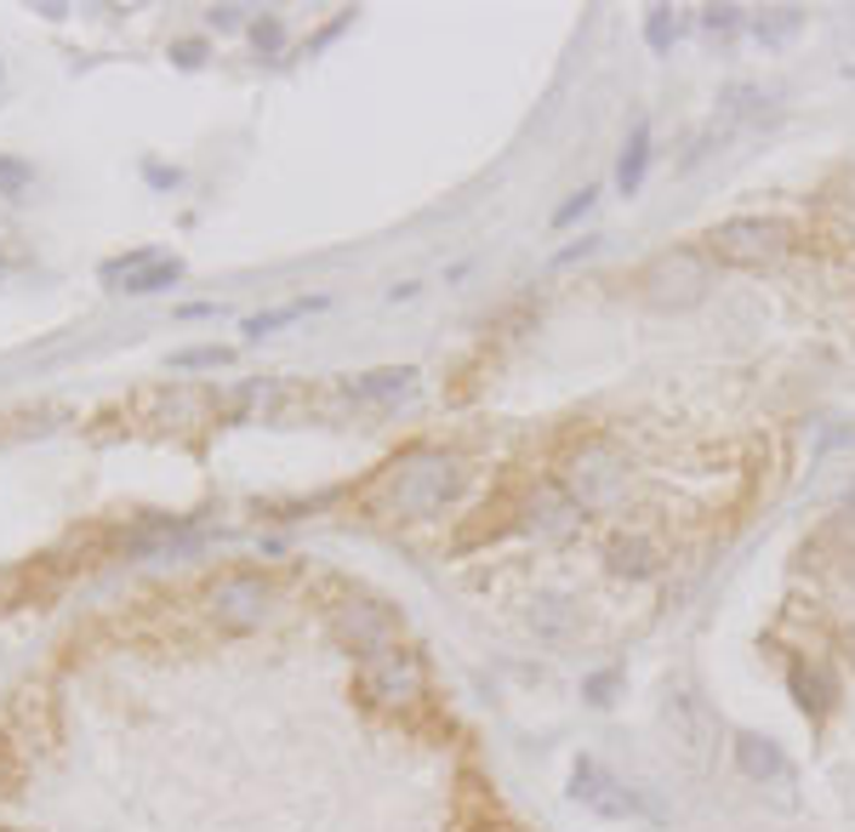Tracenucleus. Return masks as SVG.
Returning a JSON list of instances; mask_svg holds the SVG:
<instances>
[{"instance_id": "obj_5", "label": "nucleus", "mask_w": 855, "mask_h": 832, "mask_svg": "<svg viewBox=\"0 0 855 832\" xmlns=\"http://www.w3.org/2000/svg\"><path fill=\"white\" fill-rule=\"evenodd\" d=\"M645 297L650 302H662V309H690V302L708 291V257H701V251H690V245H673V251H662L657 263L645 268Z\"/></svg>"}, {"instance_id": "obj_18", "label": "nucleus", "mask_w": 855, "mask_h": 832, "mask_svg": "<svg viewBox=\"0 0 855 832\" xmlns=\"http://www.w3.org/2000/svg\"><path fill=\"white\" fill-rule=\"evenodd\" d=\"M645 40H650V52H673V40H678V12L657 7L645 23Z\"/></svg>"}, {"instance_id": "obj_26", "label": "nucleus", "mask_w": 855, "mask_h": 832, "mask_svg": "<svg viewBox=\"0 0 855 832\" xmlns=\"http://www.w3.org/2000/svg\"><path fill=\"white\" fill-rule=\"evenodd\" d=\"M212 23H217V29H234V23H240V7H217Z\"/></svg>"}, {"instance_id": "obj_20", "label": "nucleus", "mask_w": 855, "mask_h": 832, "mask_svg": "<svg viewBox=\"0 0 855 832\" xmlns=\"http://www.w3.org/2000/svg\"><path fill=\"white\" fill-rule=\"evenodd\" d=\"M593 200H599V189H582V194H570V200H565V206H559V212H553V222H559V229H570V222H576V217H582V212L593 206Z\"/></svg>"}, {"instance_id": "obj_15", "label": "nucleus", "mask_w": 855, "mask_h": 832, "mask_svg": "<svg viewBox=\"0 0 855 832\" xmlns=\"http://www.w3.org/2000/svg\"><path fill=\"white\" fill-rule=\"evenodd\" d=\"M309 309H325V297H303V302H291V309H274V314H251V319H245V337H268V331H280V325H291L297 314H309Z\"/></svg>"}, {"instance_id": "obj_19", "label": "nucleus", "mask_w": 855, "mask_h": 832, "mask_svg": "<svg viewBox=\"0 0 855 832\" xmlns=\"http://www.w3.org/2000/svg\"><path fill=\"white\" fill-rule=\"evenodd\" d=\"M251 46L274 58V52H280V46H286V23L274 17V12H268V17H251Z\"/></svg>"}, {"instance_id": "obj_12", "label": "nucleus", "mask_w": 855, "mask_h": 832, "mask_svg": "<svg viewBox=\"0 0 855 832\" xmlns=\"http://www.w3.org/2000/svg\"><path fill=\"white\" fill-rule=\"evenodd\" d=\"M605 559H611V570H616V576H657L662 553H657V542H650V536H639V531H634V536H616Z\"/></svg>"}, {"instance_id": "obj_23", "label": "nucleus", "mask_w": 855, "mask_h": 832, "mask_svg": "<svg viewBox=\"0 0 855 832\" xmlns=\"http://www.w3.org/2000/svg\"><path fill=\"white\" fill-rule=\"evenodd\" d=\"M611 696H616V673H593V678H588V701H599V708H605Z\"/></svg>"}, {"instance_id": "obj_7", "label": "nucleus", "mask_w": 855, "mask_h": 832, "mask_svg": "<svg viewBox=\"0 0 855 832\" xmlns=\"http://www.w3.org/2000/svg\"><path fill=\"white\" fill-rule=\"evenodd\" d=\"M212 616L222 627H257L268 616V582L263 576H222L212 588Z\"/></svg>"}, {"instance_id": "obj_14", "label": "nucleus", "mask_w": 855, "mask_h": 832, "mask_svg": "<svg viewBox=\"0 0 855 832\" xmlns=\"http://www.w3.org/2000/svg\"><path fill=\"white\" fill-rule=\"evenodd\" d=\"M531 627H537V634H547V639H570L576 634V604L570 599H537Z\"/></svg>"}, {"instance_id": "obj_4", "label": "nucleus", "mask_w": 855, "mask_h": 832, "mask_svg": "<svg viewBox=\"0 0 855 832\" xmlns=\"http://www.w3.org/2000/svg\"><path fill=\"white\" fill-rule=\"evenodd\" d=\"M708 251L719 263H782L793 251L787 217H724L708 234Z\"/></svg>"}, {"instance_id": "obj_21", "label": "nucleus", "mask_w": 855, "mask_h": 832, "mask_svg": "<svg viewBox=\"0 0 855 832\" xmlns=\"http://www.w3.org/2000/svg\"><path fill=\"white\" fill-rule=\"evenodd\" d=\"M171 365H178V371H194V365H229V348H194V354H178Z\"/></svg>"}, {"instance_id": "obj_6", "label": "nucleus", "mask_w": 855, "mask_h": 832, "mask_svg": "<svg viewBox=\"0 0 855 832\" xmlns=\"http://www.w3.org/2000/svg\"><path fill=\"white\" fill-rule=\"evenodd\" d=\"M332 627H337V639L348 644L365 662V655H376V650H394L399 644V611H388L383 599H348V604H337L332 611Z\"/></svg>"}, {"instance_id": "obj_27", "label": "nucleus", "mask_w": 855, "mask_h": 832, "mask_svg": "<svg viewBox=\"0 0 855 832\" xmlns=\"http://www.w3.org/2000/svg\"><path fill=\"white\" fill-rule=\"evenodd\" d=\"M7 781H12V775H7V764H0V793H7Z\"/></svg>"}, {"instance_id": "obj_22", "label": "nucleus", "mask_w": 855, "mask_h": 832, "mask_svg": "<svg viewBox=\"0 0 855 832\" xmlns=\"http://www.w3.org/2000/svg\"><path fill=\"white\" fill-rule=\"evenodd\" d=\"M23 183H29V166H23V160H0V194H17Z\"/></svg>"}, {"instance_id": "obj_2", "label": "nucleus", "mask_w": 855, "mask_h": 832, "mask_svg": "<svg viewBox=\"0 0 855 832\" xmlns=\"http://www.w3.org/2000/svg\"><path fill=\"white\" fill-rule=\"evenodd\" d=\"M559 491L570 496L576 514H611L627 496V457L611 439H582L559 468Z\"/></svg>"}, {"instance_id": "obj_17", "label": "nucleus", "mask_w": 855, "mask_h": 832, "mask_svg": "<svg viewBox=\"0 0 855 832\" xmlns=\"http://www.w3.org/2000/svg\"><path fill=\"white\" fill-rule=\"evenodd\" d=\"M178 274H183V263H148L143 274H132V280H125V297H148V291H166V286H178Z\"/></svg>"}, {"instance_id": "obj_8", "label": "nucleus", "mask_w": 855, "mask_h": 832, "mask_svg": "<svg viewBox=\"0 0 855 832\" xmlns=\"http://www.w3.org/2000/svg\"><path fill=\"white\" fill-rule=\"evenodd\" d=\"M570 793H576V798H588L593 810H605V816H645V804H639L634 793H622L616 781H611L605 770H599L593 759H582V764H576V775H570Z\"/></svg>"}, {"instance_id": "obj_24", "label": "nucleus", "mask_w": 855, "mask_h": 832, "mask_svg": "<svg viewBox=\"0 0 855 832\" xmlns=\"http://www.w3.org/2000/svg\"><path fill=\"white\" fill-rule=\"evenodd\" d=\"M701 17H708V29H713V35H719V29H736V23H742V12H736V7H708Z\"/></svg>"}, {"instance_id": "obj_9", "label": "nucleus", "mask_w": 855, "mask_h": 832, "mask_svg": "<svg viewBox=\"0 0 855 832\" xmlns=\"http://www.w3.org/2000/svg\"><path fill=\"white\" fill-rule=\"evenodd\" d=\"M793 696L804 713H827L839 708V678L827 662H793Z\"/></svg>"}, {"instance_id": "obj_3", "label": "nucleus", "mask_w": 855, "mask_h": 832, "mask_svg": "<svg viewBox=\"0 0 855 832\" xmlns=\"http://www.w3.org/2000/svg\"><path fill=\"white\" fill-rule=\"evenodd\" d=\"M360 696L371 701V708H383V713L417 708V701L428 696V667H422V655L406 650V644L365 655V662H360Z\"/></svg>"}, {"instance_id": "obj_16", "label": "nucleus", "mask_w": 855, "mask_h": 832, "mask_svg": "<svg viewBox=\"0 0 855 832\" xmlns=\"http://www.w3.org/2000/svg\"><path fill=\"white\" fill-rule=\"evenodd\" d=\"M752 35H759L764 46H787L798 35V12L793 7H775V12H759V23H752Z\"/></svg>"}, {"instance_id": "obj_10", "label": "nucleus", "mask_w": 855, "mask_h": 832, "mask_svg": "<svg viewBox=\"0 0 855 832\" xmlns=\"http://www.w3.org/2000/svg\"><path fill=\"white\" fill-rule=\"evenodd\" d=\"M736 764H742L752 781H782V775H787L782 747H775L770 736H759V729H742V736H736Z\"/></svg>"}, {"instance_id": "obj_13", "label": "nucleus", "mask_w": 855, "mask_h": 832, "mask_svg": "<svg viewBox=\"0 0 855 832\" xmlns=\"http://www.w3.org/2000/svg\"><path fill=\"white\" fill-rule=\"evenodd\" d=\"M354 399H399V394H411L417 388V365H383V371H365L354 376Z\"/></svg>"}, {"instance_id": "obj_11", "label": "nucleus", "mask_w": 855, "mask_h": 832, "mask_svg": "<svg viewBox=\"0 0 855 832\" xmlns=\"http://www.w3.org/2000/svg\"><path fill=\"white\" fill-rule=\"evenodd\" d=\"M645 171H650V125L639 120L622 143V160H616V189L622 194H639L645 189Z\"/></svg>"}, {"instance_id": "obj_25", "label": "nucleus", "mask_w": 855, "mask_h": 832, "mask_svg": "<svg viewBox=\"0 0 855 832\" xmlns=\"http://www.w3.org/2000/svg\"><path fill=\"white\" fill-rule=\"evenodd\" d=\"M171 58L189 63V69H194V63H206V40H178V46H171Z\"/></svg>"}, {"instance_id": "obj_1", "label": "nucleus", "mask_w": 855, "mask_h": 832, "mask_svg": "<svg viewBox=\"0 0 855 832\" xmlns=\"http://www.w3.org/2000/svg\"><path fill=\"white\" fill-rule=\"evenodd\" d=\"M462 491V457L457 450H439V445H422V450H406L383 479L371 485V514L383 519H434L445 514Z\"/></svg>"}]
</instances>
